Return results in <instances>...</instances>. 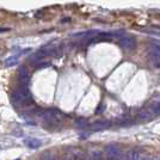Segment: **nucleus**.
Here are the masks:
<instances>
[{
    "label": "nucleus",
    "mask_w": 160,
    "mask_h": 160,
    "mask_svg": "<svg viewBox=\"0 0 160 160\" xmlns=\"http://www.w3.org/2000/svg\"><path fill=\"white\" fill-rule=\"evenodd\" d=\"M12 103H13L14 107H28L29 104L32 103V97L31 93L28 91L27 88H18L12 92Z\"/></svg>",
    "instance_id": "1"
},
{
    "label": "nucleus",
    "mask_w": 160,
    "mask_h": 160,
    "mask_svg": "<svg viewBox=\"0 0 160 160\" xmlns=\"http://www.w3.org/2000/svg\"><path fill=\"white\" fill-rule=\"evenodd\" d=\"M43 116V120H44V123L48 124V126H59L62 123L63 121V115L59 111V110H55V109H50L42 115Z\"/></svg>",
    "instance_id": "2"
},
{
    "label": "nucleus",
    "mask_w": 160,
    "mask_h": 160,
    "mask_svg": "<svg viewBox=\"0 0 160 160\" xmlns=\"http://www.w3.org/2000/svg\"><path fill=\"white\" fill-rule=\"evenodd\" d=\"M148 56L154 63V66L160 68V43L153 42L148 47Z\"/></svg>",
    "instance_id": "3"
},
{
    "label": "nucleus",
    "mask_w": 160,
    "mask_h": 160,
    "mask_svg": "<svg viewBox=\"0 0 160 160\" xmlns=\"http://www.w3.org/2000/svg\"><path fill=\"white\" fill-rule=\"evenodd\" d=\"M105 157L108 160H121L122 151L121 147L116 143H110L105 147Z\"/></svg>",
    "instance_id": "4"
},
{
    "label": "nucleus",
    "mask_w": 160,
    "mask_h": 160,
    "mask_svg": "<svg viewBox=\"0 0 160 160\" xmlns=\"http://www.w3.org/2000/svg\"><path fill=\"white\" fill-rule=\"evenodd\" d=\"M122 160H145V154L141 149L134 148V149L128 151Z\"/></svg>",
    "instance_id": "5"
},
{
    "label": "nucleus",
    "mask_w": 160,
    "mask_h": 160,
    "mask_svg": "<svg viewBox=\"0 0 160 160\" xmlns=\"http://www.w3.org/2000/svg\"><path fill=\"white\" fill-rule=\"evenodd\" d=\"M120 46L124 50H133L136 47V41L132 36H123L120 40Z\"/></svg>",
    "instance_id": "6"
},
{
    "label": "nucleus",
    "mask_w": 160,
    "mask_h": 160,
    "mask_svg": "<svg viewBox=\"0 0 160 160\" xmlns=\"http://www.w3.org/2000/svg\"><path fill=\"white\" fill-rule=\"evenodd\" d=\"M65 160H85V154L80 151H74L68 154Z\"/></svg>",
    "instance_id": "7"
},
{
    "label": "nucleus",
    "mask_w": 160,
    "mask_h": 160,
    "mask_svg": "<svg viewBox=\"0 0 160 160\" xmlns=\"http://www.w3.org/2000/svg\"><path fill=\"white\" fill-rule=\"evenodd\" d=\"M98 35L97 31H93V30H91V31H85V32H79V33H75L74 35V37H77V38H96V36Z\"/></svg>",
    "instance_id": "8"
},
{
    "label": "nucleus",
    "mask_w": 160,
    "mask_h": 160,
    "mask_svg": "<svg viewBox=\"0 0 160 160\" xmlns=\"http://www.w3.org/2000/svg\"><path fill=\"white\" fill-rule=\"evenodd\" d=\"M25 145H27L28 147H30V148H38V147L42 145V142H41V140H38V139L29 138V139L25 140Z\"/></svg>",
    "instance_id": "9"
},
{
    "label": "nucleus",
    "mask_w": 160,
    "mask_h": 160,
    "mask_svg": "<svg viewBox=\"0 0 160 160\" xmlns=\"http://www.w3.org/2000/svg\"><path fill=\"white\" fill-rule=\"evenodd\" d=\"M110 126L109 124V122L108 121H98V122H96L92 124V129L93 130H103V129H105Z\"/></svg>",
    "instance_id": "10"
},
{
    "label": "nucleus",
    "mask_w": 160,
    "mask_h": 160,
    "mask_svg": "<svg viewBox=\"0 0 160 160\" xmlns=\"http://www.w3.org/2000/svg\"><path fill=\"white\" fill-rule=\"evenodd\" d=\"M87 160H103V155H102L99 151H91L88 153Z\"/></svg>",
    "instance_id": "11"
},
{
    "label": "nucleus",
    "mask_w": 160,
    "mask_h": 160,
    "mask_svg": "<svg viewBox=\"0 0 160 160\" xmlns=\"http://www.w3.org/2000/svg\"><path fill=\"white\" fill-rule=\"evenodd\" d=\"M18 61H19V58H18V56H10V58H7L6 60H5V65H6L7 67H12V66H14V65H17Z\"/></svg>",
    "instance_id": "12"
},
{
    "label": "nucleus",
    "mask_w": 160,
    "mask_h": 160,
    "mask_svg": "<svg viewBox=\"0 0 160 160\" xmlns=\"http://www.w3.org/2000/svg\"><path fill=\"white\" fill-rule=\"evenodd\" d=\"M151 110L153 111L154 115H160V103H155V104H153L152 108H151Z\"/></svg>",
    "instance_id": "13"
},
{
    "label": "nucleus",
    "mask_w": 160,
    "mask_h": 160,
    "mask_svg": "<svg viewBox=\"0 0 160 160\" xmlns=\"http://www.w3.org/2000/svg\"><path fill=\"white\" fill-rule=\"evenodd\" d=\"M19 77H20V79L23 80V81H28V80H29V74L25 72V69H20Z\"/></svg>",
    "instance_id": "14"
},
{
    "label": "nucleus",
    "mask_w": 160,
    "mask_h": 160,
    "mask_svg": "<svg viewBox=\"0 0 160 160\" xmlns=\"http://www.w3.org/2000/svg\"><path fill=\"white\" fill-rule=\"evenodd\" d=\"M43 160H59V159H58L56 157H54V155H50V154H49V155H46V157L43 158Z\"/></svg>",
    "instance_id": "15"
},
{
    "label": "nucleus",
    "mask_w": 160,
    "mask_h": 160,
    "mask_svg": "<svg viewBox=\"0 0 160 160\" xmlns=\"http://www.w3.org/2000/svg\"><path fill=\"white\" fill-rule=\"evenodd\" d=\"M10 31V28H0V32H7Z\"/></svg>",
    "instance_id": "16"
},
{
    "label": "nucleus",
    "mask_w": 160,
    "mask_h": 160,
    "mask_svg": "<svg viewBox=\"0 0 160 160\" xmlns=\"http://www.w3.org/2000/svg\"><path fill=\"white\" fill-rule=\"evenodd\" d=\"M154 160H160V157H158V158H155Z\"/></svg>",
    "instance_id": "17"
},
{
    "label": "nucleus",
    "mask_w": 160,
    "mask_h": 160,
    "mask_svg": "<svg viewBox=\"0 0 160 160\" xmlns=\"http://www.w3.org/2000/svg\"><path fill=\"white\" fill-rule=\"evenodd\" d=\"M0 54H1V50H0Z\"/></svg>",
    "instance_id": "18"
},
{
    "label": "nucleus",
    "mask_w": 160,
    "mask_h": 160,
    "mask_svg": "<svg viewBox=\"0 0 160 160\" xmlns=\"http://www.w3.org/2000/svg\"><path fill=\"white\" fill-rule=\"evenodd\" d=\"M16 160H19V159H16Z\"/></svg>",
    "instance_id": "19"
}]
</instances>
